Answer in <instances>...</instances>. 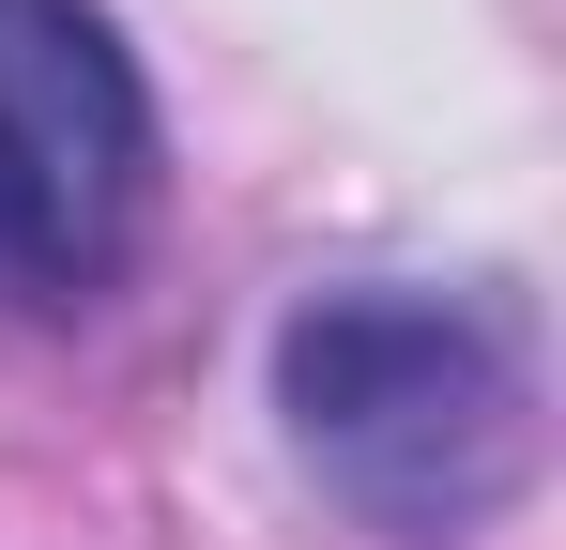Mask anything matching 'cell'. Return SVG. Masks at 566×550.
Returning a JSON list of instances; mask_svg holds the SVG:
<instances>
[{
    "label": "cell",
    "mask_w": 566,
    "mask_h": 550,
    "mask_svg": "<svg viewBox=\"0 0 566 550\" xmlns=\"http://www.w3.org/2000/svg\"><path fill=\"white\" fill-rule=\"evenodd\" d=\"M276 398L306 474L382 536H460L536 458V382L460 290H322L276 337Z\"/></svg>",
    "instance_id": "6da1fadb"
},
{
    "label": "cell",
    "mask_w": 566,
    "mask_h": 550,
    "mask_svg": "<svg viewBox=\"0 0 566 550\" xmlns=\"http://www.w3.org/2000/svg\"><path fill=\"white\" fill-rule=\"evenodd\" d=\"M154 214V92L93 0H0V321H77Z\"/></svg>",
    "instance_id": "7a4b0ae2"
}]
</instances>
